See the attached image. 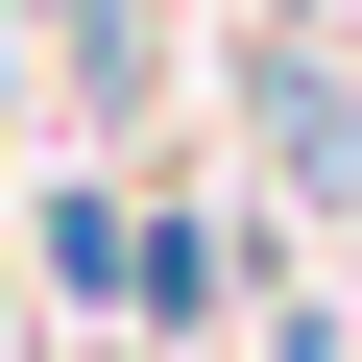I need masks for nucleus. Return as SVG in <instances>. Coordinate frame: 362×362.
Listing matches in <instances>:
<instances>
[{"label": "nucleus", "mask_w": 362, "mask_h": 362, "mask_svg": "<svg viewBox=\"0 0 362 362\" xmlns=\"http://www.w3.org/2000/svg\"><path fill=\"white\" fill-rule=\"evenodd\" d=\"M218 97H242V145H266L290 218H362V73H338V25H242Z\"/></svg>", "instance_id": "obj_1"}, {"label": "nucleus", "mask_w": 362, "mask_h": 362, "mask_svg": "<svg viewBox=\"0 0 362 362\" xmlns=\"http://www.w3.org/2000/svg\"><path fill=\"white\" fill-rule=\"evenodd\" d=\"M290 290H266V218L242 194H145V242H121V338H169V362H194V338H266Z\"/></svg>", "instance_id": "obj_2"}, {"label": "nucleus", "mask_w": 362, "mask_h": 362, "mask_svg": "<svg viewBox=\"0 0 362 362\" xmlns=\"http://www.w3.org/2000/svg\"><path fill=\"white\" fill-rule=\"evenodd\" d=\"M121 242H145V194H121V169H49V194H25V266H49L73 314H121Z\"/></svg>", "instance_id": "obj_3"}, {"label": "nucleus", "mask_w": 362, "mask_h": 362, "mask_svg": "<svg viewBox=\"0 0 362 362\" xmlns=\"http://www.w3.org/2000/svg\"><path fill=\"white\" fill-rule=\"evenodd\" d=\"M242 362H362V338H338V314H266V338H242Z\"/></svg>", "instance_id": "obj_4"}, {"label": "nucleus", "mask_w": 362, "mask_h": 362, "mask_svg": "<svg viewBox=\"0 0 362 362\" xmlns=\"http://www.w3.org/2000/svg\"><path fill=\"white\" fill-rule=\"evenodd\" d=\"M0 121H25V0H0Z\"/></svg>", "instance_id": "obj_5"}]
</instances>
